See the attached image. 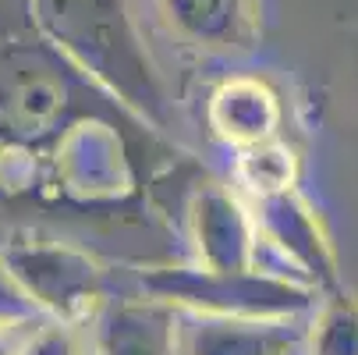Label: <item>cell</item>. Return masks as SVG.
Returning a JSON list of instances; mask_svg holds the SVG:
<instances>
[{
	"label": "cell",
	"mask_w": 358,
	"mask_h": 355,
	"mask_svg": "<svg viewBox=\"0 0 358 355\" xmlns=\"http://www.w3.org/2000/svg\"><path fill=\"white\" fill-rule=\"evenodd\" d=\"M32 29L107 99L152 132H171L174 99L128 0H25Z\"/></svg>",
	"instance_id": "1"
},
{
	"label": "cell",
	"mask_w": 358,
	"mask_h": 355,
	"mask_svg": "<svg viewBox=\"0 0 358 355\" xmlns=\"http://www.w3.org/2000/svg\"><path fill=\"white\" fill-rule=\"evenodd\" d=\"M138 291L167 302L181 313L217 316H309L320 291L291 277L252 270H206L199 263L152 267L138 274Z\"/></svg>",
	"instance_id": "2"
},
{
	"label": "cell",
	"mask_w": 358,
	"mask_h": 355,
	"mask_svg": "<svg viewBox=\"0 0 358 355\" xmlns=\"http://www.w3.org/2000/svg\"><path fill=\"white\" fill-rule=\"evenodd\" d=\"M0 263L8 267L22 295L39 316L68 327H89L96 313L110 302V274L89 252L54 242V238H11L0 249Z\"/></svg>",
	"instance_id": "3"
},
{
	"label": "cell",
	"mask_w": 358,
	"mask_h": 355,
	"mask_svg": "<svg viewBox=\"0 0 358 355\" xmlns=\"http://www.w3.org/2000/svg\"><path fill=\"white\" fill-rule=\"evenodd\" d=\"M259 231V267L313 291L341 288V260L323 214L298 188L248 202Z\"/></svg>",
	"instance_id": "4"
},
{
	"label": "cell",
	"mask_w": 358,
	"mask_h": 355,
	"mask_svg": "<svg viewBox=\"0 0 358 355\" xmlns=\"http://www.w3.org/2000/svg\"><path fill=\"white\" fill-rule=\"evenodd\" d=\"M192 263L206 270L259 267V231L248 199L231 181H199L185 207Z\"/></svg>",
	"instance_id": "5"
},
{
	"label": "cell",
	"mask_w": 358,
	"mask_h": 355,
	"mask_svg": "<svg viewBox=\"0 0 358 355\" xmlns=\"http://www.w3.org/2000/svg\"><path fill=\"white\" fill-rule=\"evenodd\" d=\"M157 18L174 43L202 57L241 61L263 39V0H157Z\"/></svg>",
	"instance_id": "6"
},
{
	"label": "cell",
	"mask_w": 358,
	"mask_h": 355,
	"mask_svg": "<svg viewBox=\"0 0 358 355\" xmlns=\"http://www.w3.org/2000/svg\"><path fill=\"white\" fill-rule=\"evenodd\" d=\"M210 139L224 149H245L284 135L287 107L280 89L259 71H231L217 78L202 104Z\"/></svg>",
	"instance_id": "7"
},
{
	"label": "cell",
	"mask_w": 358,
	"mask_h": 355,
	"mask_svg": "<svg viewBox=\"0 0 358 355\" xmlns=\"http://www.w3.org/2000/svg\"><path fill=\"white\" fill-rule=\"evenodd\" d=\"M309 316H217L178 309V355H301Z\"/></svg>",
	"instance_id": "8"
},
{
	"label": "cell",
	"mask_w": 358,
	"mask_h": 355,
	"mask_svg": "<svg viewBox=\"0 0 358 355\" xmlns=\"http://www.w3.org/2000/svg\"><path fill=\"white\" fill-rule=\"evenodd\" d=\"M89 330L92 355H178V309L145 291L110 295Z\"/></svg>",
	"instance_id": "9"
},
{
	"label": "cell",
	"mask_w": 358,
	"mask_h": 355,
	"mask_svg": "<svg viewBox=\"0 0 358 355\" xmlns=\"http://www.w3.org/2000/svg\"><path fill=\"white\" fill-rule=\"evenodd\" d=\"M227 181L248 199H270L280 192H294L301 181V153L298 146L280 139L255 142L245 149H231V174Z\"/></svg>",
	"instance_id": "10"
},
{
	"label": "cell",
	"mask_w": 358,
	"mask_h": 355,
	"mask_svg": "<svg viewBox=\"0 0 358 355\" xmlns=\"http://www.w3.org/2000/svg\"><path fill=\"white\" fill-rule=\"evenodd\" d=\"M301 355H358V295L344 288L320 295L305 320Z\"/></svg>",
	"instance_id": "11"
},
{
	"label": "cell",
	"mask_w": 358,
	"mask_h": 355,
	"mask_svg": "<svg viewBox=\"0 0 358 355\" xmlns=\"http://www.w3.org/2000/svg\"><path fill=\"white\" fill-rule=\"evenodd\" d=\"M78 330L82 327H68V323H57V320H46L43 316L32 327L22 355H85Z\"/></svg>",
	"instance_id": "12"
},
{
	"label": "cell",
	"mask_w": 358,
	"mask_h": 355,
	"mask_svg": "<svg viewBox=\"0 0 358 355\" xmlns=\"http://www.w3.org/2000/svg\"><path fill=\"white\" fill-rule=\"evenodd\" d=\"M36 306L22 295V288L15 284V277L8 274V267L0 263V320H36Z\"/></svg>",
	"instance_id": "13"
},
{
	"label": "cell",
	"mask_w": 358,
	"mask_h": 355,
	"mask_svg": "<svg viewBox=\"0 0 358 355\" xmlns=\"http://www.w3.org/2000/svg\"><path fill=\"white\" fill-rule=\"evenodd\" d=\"M39 320L43 316H36V320H0V355H22L25 341H29V334Z\"/></svg>",
	"instance_id": "14"
}]
</instances>
